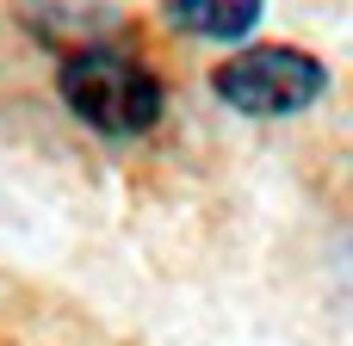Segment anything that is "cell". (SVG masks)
I'll list each match as a JSON object with an SVG mask.
<instances>
[{
  "mask_svg": "<svg viewBox=\"0 0 353 346\" xmlns=\"http://www.w3.org/2000/svg\"><path fill=\"white\" fill-rule=\"evenodd\" d=\"M211 93L242 118H298L329 93V68L310 50L254 43V50H236L230 62H217Z\"/></svg>",
  "mask_w": 353,
  "mask_h": 346,
  "instance_id": "2",
  "label": "cell"
},
{
  "mask_svg": "<svg viewBox=\"0 0 353 346\" xmlns=\"http://www.w3.org/2000/svg\"><path fill=\"white\" fill-rule=\"evenodd\" d=\"M56 87H62V105L99 136H143L149 124H161V80L124 43L68 50Z\"/></svg>",
  "mask_w": 353,
  "mask_h": 346,
  "instance_id": "1",
  "label": "cell"
},
{
  "mask_svg": "<svg viewBox=\"0 0 353 346\" xmlns=\"http://www.w3.org/2000/svg\"><path fill=\"white\" fill-rule=\"evenodd\" d=\"M168 25L192 31V37H217V43H236L261 25L267 0H161Z\"/></svg>",
  "mask_w": 353,
  "mask_h": 346,
  "instance_id": "3",
  "label": "cell"
}]
</instances>
